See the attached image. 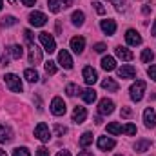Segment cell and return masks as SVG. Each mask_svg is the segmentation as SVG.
<instances>
[{"label": "cell", "instance_id": "cell-1", "mask_svg": "<svg viewBox=\"0 0 156 156\" xmlns=\"http://www.w3.org/2000/svg\"><path fill=\"white\" fill-rule=\"evenodd\" d=\"M145 82L144 80H136L133 85H131V89H129V93H131V100L133 102H140L142 98H144V93H145Z\"/></svg>", "mask_w": 156, "mask_h": 156}, {"label": "cell", "instance_id": "cell-2", "mask_svg": "<svg viewBox=\"0 0 156 156\" xmlns=\"http://www.w3.org/2000/svg\"><path fill=\"white\" fill-rule=\"evenodd\" d=\"M38 40H40V44L44 45V49H45L49 55L56 51V42H55V38H53V35H49V33L42 31V33L38 35Z\"/></svg>", "mask_w": 156, "mask_h": 156}, {"label": "cell", "instance_id": "cell-3", "mask_svg": "<svg viewBox=\"0 0 156 156\" xmlns=\"http://www.w3.org/2000/svg\"><path fill=\"white\" fill-rule=\"evenodd\" d=\"M4 78H5V85H7L13 93H22V80H20V76H16V75H13V73H7Z\"/></svg>", "mask_w": 156, "mask_h": 156}, {"label": "cell", "instance_id": "cell-4", "mask_svg": "<svg viewBox=\"0 0 156 156\" xmlns=\"http://www.w3.org/2000/svg\"><path fill=\"white\" fill-rule=\"evenodd\" d=\"M66 111H67L66 102H64L60 96H55V98H53V102H51V113H53L55 116H64V115H66Z\"/></svg>", "mask_w": 156, "mask_h": 156}, {"label": "cell", "instance_id": "cell-5", "mask_svg": "<svg viewBox=\"0 0 156 156\" xmlns=\"http://www.w3.org/2000/svg\"><path fill=\"white\" fill-rule=\"evenodd\" d=\"M35 136L38 138L40 142H49L51 140V131H49V127H47V123H44V122H40L38 125L35 127Z\"/></svg>", "mask_w": 156, "mask_h": 156}, {"label": "cell", "instance_id": "cell-6", "mask_svg": "<svg viewBox=\"0 0 156 156\" xmlns=\"http://www.w3.org/2000/svg\"><path fill=\"white\" fill-rule=\"evenodd\" d=\"M82 76H83V82H85L87 85H94V83H96V80H98V73H96L91 66H87V67H83Z\"/></svg>", "mask_w": 156, "mask_h": 156}, {"label": "cell", "instance_id": "cell-7", "mask_svg": "<svg viewBox=\"0 0 156 156\" xmlns=\"http://www.w3.org/2000/svg\"><path fill=\"white\" fill-rule=\"evenodd\" d=\"M45 22H47V16H45L44 13H40V11H33V13L29 15V24L35 26V27L45 26Z\"/></svg>", "mask_w": 156, "mask_h": 156}, {"label": "cell", "instance_id": "cell-8", "mask_svg": "<svg viewBox=\"0 0 156 156\" xmlns=\"http://www.w3.org/2000/svg\"><path fill=\"white\" fill-rule=\"evenodd\" d=\"M144 122H145V127L147 129H154L156 127V113L153 107H147L144 111Z\"/></svg>", "mask_w": 156, "mask_h": 156}, {"label": "cell", "instance_id": "cell-9", "mask_svg": "<svg viewBox=\"0 0 156 156\" xmlns=\"http://www.w3.org/2000/svg\"><path fill=\"white\" fill-rule=\"evenodd\" d=\"M58 64H60L64 69H71V67H73V58H71V55H69L66 49H62V51L58 53Z\"/></svg>", "mask_w": 156, "mask_h": 156}, {"label": "cell", "instance_id": "cell-10", "mask_svg": "<svg viewBox=\"0 0 156 156\" xmlns=\"http://www.w3.org/2000/svg\"><path fill=\"white\" fill-rule=\"evenodd\" d=\"M98 111H100V115H111V113L115 111V102L109 100V98L100 100V104H98Z\"/></svg>", "mask_w": 156, "mask_h": 156}, {"label": "cell", "instance_id": "cell-11", "mask_svg": "<svg viewBox=\"0 0 156 156\" xmlns=\"http://www.w3.org/2000/svg\"><path fill=\"white\" fill-rule=\"evenodd\" d=\"M96 145H98L100 151H109V149H113L116 145V142L113 138H109V136H100L98 142H96Z\"/></svg>", "mask_w": 156, "mask_h": 156}, {"label": "cell", "instance_id": "cell-12", "mask_svg": "<svg viewBox=\"0 0 156 156\" xmlns=\"http://www.w3.org/2000/svg\"><path fill=\"white\" fill-rule=\"evenodd\" d=\"M118 76L122 78V80H127V78H134V76H136V69H134L133 66L125 64V66H122V67L118 69Z\"/></svg>", "mask_w": 156, "mask_h": 156}, {"label": "cell", "instance_id": "cell-13", "mask_svg": "<svg viewBox=\"0 0 156 156\" xmlns=\"http://www.w3.org/2000/svg\"><path fill=\"white\" fill-rule=\"evenodd\" d=\"M125 42H127L129 45H140V44H142V37H140V33H138L136 29H129V31L125 33Z\"/></svg>", "mask_w": 156, "mask_h": 156}, {"label": "cell", "instance_id": "cell-14", "mask_svg": "<svg viewBox=\"0 0 156 156\" xmlns=\"http://www.w3.org/2000/svg\"><path fill=\"white\" fill-rule=\"evenodd\" d=\"M115 53H116V56H118V58H122L123 62H131V60L134 58L133 51H129L127 47H122V45H118L116 49H115Z\"/></svg>", "mask_w": 156, "mask_h": 156}, {"label": "cell", "instance_id": "cell-15", "mask_svg": "<svg viewBox=\"0 0 156 156\" xmlns=\"http://www.w3.org/2000/svg\"><path fill=\"white\" fill-rule=\"evenodd\" d=\"M85 118H87V111H85V107H82V105L75 107V111H73V122H75V123H83Z\"/></svg>", "mask_w": 156, "mask_h": 156}, {"label": "cell", "instance_id": "cell-16", "mask_svg": "<svg viewBox=\"0 0 156 156\" xmlns=\"http://www.w3.org/2000/svg\"><path fill=\"white\" fill-rule=\"evenodd\" d=\"M71 49L80 55V53H83V49H85V38H82V37H75V38H71Z\"/></svg>", "mask_w": 156, "mask_h": 156}, {"label": "cell", "instance_id": "cell-17", "mask_svg": "<svg viewBox=\"0 0 156 156\" xmlns=\"http://www.w3.org/2000/svg\"><path fill=\"white\" fill-rule=\"evenodd\" d=\"M100 27H102V31L105 35H115L116 33V22L115 20H102Z\"/></svg>", "mask_w": 156, "mask_h": 156}, {"label": "cell", "instance_id": "cell-18", "mask_svg": "<svg viewBox=\"0 0 156 156\" xmlns=\"http://www.w3.org/2000/svg\"><path fill=\"white\" fill-rule=\"evenodd\" d=\"M102 69L107 71V73H109V71H115V69H116V60H115L113 56H109V55L104 56V58H102Z\"/></svg>", "mask_w": 156, "mask_h": 156}, {"label": "cell", "instance_id": "cell-19", "mask_svg": "<svg viewBox=\"0 0 156 156\" xmlns=\"http://www.w3.org/2000/svg\"><path fill=\"white\" fill-rule=\"evenodd\" d=\"M42 62V51H40L37 45H31V51H29V64H40Z\"/></svg>", "mask_w": 156, "mask_h": 156}, {"label": "cell", "instance_id": "cell-20", "mask_svg": "<svg viewBox=\"0 0 156 156\" xmlns=\"http://www.w3.org/2000/svg\"><path fill=\"white\" fill-rule=\"evenodd\" d=\"M11 140H13V133H11V129L0 123V144H7V142H11Z\"/></svg>", "mask_w": 156, "mask_h": 156}, {"label": "cell", "instance_id": "cell-21", "mask_svg": "<svg viewBox=\"0 0 156 156\" xmlns=\"http://www.w3.org/2000/svg\"><path fill=\"white\" fill-rule=\"evenodd\" d=\"M7 55L13 56L15 60H20L22 55H24V49H22V45H9L7 47Z\"/></svg>", "mask_w": 156, "mask_h": 156}, {"label": "cell", "instance_id": "cell-22", "mask_svg": "<svg viewBox=\"0 0 156 156\" xmlns=\"http://www.w3.org/2000/svg\"><path fill=\"white\" fill-rule=\"evenodd\" d=\"M82 98H83L85 104H93L96 100V91L94 89H85V91H82Z\"/></svg>", "mask_w": 156, "mask_h": 156}, {"label": "cell", "instance_id": "cell-23", "mask_svg": "<svg viewBox=\"0 0 156 156\" xmlns=\"http://www.w3.org/2000/svg\"><path fill=\"white\" fill-rule=\"evenodd\" d=\"M102 87H104L105 91H111V93H116L118 91V83L113 78H105V80L102 82Z\"/></svg>", "mask_w": 156, "mask_h": 156}, {"label": "cell", "instance_id": "cell-24", "mask_svg": "<svg viewBox=\"0 0 156 156\" xmlns=\"http://www.w3.org/2000/svg\"><path fill=\"white\" fill-rule=\"evenodd\" d=\"M149 147H151V142L149 140H138L134 144V151L136 153H145V151H149Z\"/></svg>", "mask_w": 156, "mask_h": 156}, {"label": "cell", "instance_id": "cell-25", "mask_svg": "<svg viewBox=\"0 0 156 156\" xmlns=\"http://www.w3.org/2000/svg\"><path fill=\"white\" fill-rule=\"evenodd\" d=\"M24 78L27 82H31V83H37L40 76H38V73H37V69H26L24 71Z\"/></svg>", "mask_w": 156, "mask_h": 156}, {"label": "cell", "instance_id": "cell-26", "mask_svg": "<svg viewBox=\"0 0 156 156\" xmlns=\"http://www.w3.org/2000/svg\"><path fill=\"white\" fill-rule=\"evenodd\" d=\"M71 20H73V24L75 26H83V20H85V15L82 13V11H75L73 15H71Z\"/></svg>", "mask_w": 156, "mask_h": 156}, {"label": "cell", "instance_id": "cell-27", "mask_svg": "<svg viewBox=\"0 0 156 156\" xmlns=\"http://www.w3.org/2000/svg\"><path fill=\"white\" fill-rule=\"evenodd\" d=\"M140 58H142V62H144V64H151V62L154 60V53H153L151 49H144Z\"/></svg>", "mask_w": 156, "mask_h": 156}, {"label": "cell", "instance_id": "cell-28", "mask_svg": "<svg viewBox=\"0 0 156 156\" xmlns=\"http://www.w3.org/2000/svg\"><path fill=\"white\" fill-rule=\"evenodd\" d=\"M91 144H93V133H83L80 136V145L82 147H89Z\"/></svg>", "mask_w": 156, "mask_h": 156}, {"label": "cell", "instance_id": "cell-29", "mask_svg": "<svg viewBox=\"0 0 156 156\" xmlns=\"http://www.w3.org/2000/svg\"><path fill=\"white\" fill-rule=\"evenodd\" d=\"M107 133L109 134H120L122 133V125L118 123V122H111V123H107Z\"/></svg>", "mask_w": 156, "mask_h": 156}, {"label": "cell", "instance_id": "cell-30", "mask_svg": "<svg viewBox=\"0 0 156 156\" xmlns=\"http://www.w3.org/2000/svg\"><path fill=\"white\" fill-rule=\"evenodd\" d=\"M47 7L51 13H60L62 4H60V0H47Z\"/></svg>", "mask_w": 156, "mask_h": 156}, {"label": "cell", "instance_id": "cell-31", "mask_svg": "<svg viewBox=\"0 0 156 156\" xmlns=\"http://www.w3.org/2000/svg\"><path fill=\"white\" fill-rule=\"evenodd\" d=\"M15 24H16V18L11 16V15H7V16L2 18V27H11V26H15Z\"/></svg>", "mask_w": 156, "mask_h": 156}, {"label": "cell", "instance_id": "cell-32", "mask_svg": "<svg viewBox=\"0 0 156 156\" xmlns=\"http://www.w3.org/2000/svg\"><path fill=\"white\" fill-rule=\"evenodd\" d=\"M44 67H45V73L47 75H55L56 73V62H53V60H47Z\"/></svg>", "mask_w": 156, "mask_h": 156}, {"label": "cell", "instance_id": "cell-33", "mask_svg": "<svg viewBox=\"0 0 156 156\" xmlns=\"http://www.w3.org/2000/svg\"><path fill=\"white\" fill-rule=\"evenodd\" d=\"M122 133H125V134L133 136V134H136V125H134V123H127V125H123V127H122Z\"/></svg>", "mask_w": 156, "mask_h": 156}, {"label": "cell", "instance_id": "cell-34", "mask_svg": "<svg viewBox=\"0 0 156 156\" xmlns=\"http://www.w3.org/2000/svg\"><path fill=\"white\" fill-rule=\"evenodd\" d=\"M13 156H31V153H29L27 147H16L13 151Z\"/></svg>", "mask_w": 156, "mask_h": 156}, {"label": "cell", "instance_id": "cell-35", "mask_svg": "<svg viewBox=\"0 0 156 156\" xmlns=\"http://www.w3.org/2000/svg\"><path fill=\"white\" fill-rule=\"evenodd\" d=\"M66 93H67V96H75L76 93H80V87H76L75 83H69V85L66 87Z\"/></svg>", "mask_w": 156, "mask_h": 156}, {"label": "cell", "instance_id": "cell-36", "mask_svg": "<svg viewBox=\"0 0 156 156\" xmlns=\"http://www.w3.org/2000/svg\"><path fill=\"white\" fill-rule=\"evenodd\" d=\"M55 134H56V136H64V134H67V127L56 123V125H55Z\"/></svg>", "mask_w": 156, "mask_h": 156}, {"label": "cell", "instance_id": "cell-37", "mask_svg": "<svg viewBox=\"0 0 156 156\" xmlns=\"http://www.w3.org/2000/svg\"><path fill=\"white\" fill-rule=\"evenodd\" d=\"M109 2L116 7L118 11H123V9H125V5H127V2H125V0H109Z\"/></svg>", "mask_w": 156, "mask_h": 156}, {"label": "cell", "instance_id": "cell-38", "mask_svg": "<svg viewBox=\"0 0 156 156\" xmlns=\"http://www.w3.org/2000/svg\"><path fill=\"white\" fill-rule=\"evenodd\" d=\"M93 5H94V9H96L98 15H105V7H104L102 2H93Z\"/></svg>", "mask_w": 156, "mask_h": 156}, {"label": "cell", "instance_id": "cell-39", "mask_svg": "<svg viewBox=\"0 0 156 156\" xmlns=\"http://www.w3.org/2000/svg\"><path fill=\"white\" fill-rule=\"evenodd\" d=\"M24 35H26V42H27L29 45H35V38H33V33H31L29 29H26V31H24Z\"/></svg>", "mask_w": 156, "mask_h": 156}, {"label": "cell", "instance_id": "cell-40", "mask_svg": "<svg viewBox=\"0 0 156 156\" xmlns=\"http://www.w3.org/2000/svg\"><path fill=\"white\" fill-rule=\"evenodd\" d=\"M147 75H149V76H151V78L156 82V66H149V69H147Z\"/></svg>", "mask_w": 156, "mask_h": 156}, {"label": "cell", "instance_id": "cell-41", "mask_svg": "<svg viewBox=\"0 0 156 156\" xmlns=\"http://www.w3.org/2000/svg\"><path fill=\"white\" fill-rule=\"evenodd\" d=\"M35 156H49V149H45V147H38Z\"/></svg>", "mask_w": 156, "mask_h": 156}, {"label": "cell", "instance_id": "cell-42", "mask_svg": "<svg viewBox=\"0 0 156 156\" xmlns=\"http://www.w3.org/2000/svg\"><path fill=\"white\" fill-rule=\"evenodd\" d=\"M105 49H107L105 44H96V45H94V51H96V53H104Z\"/></svg>", "mask_w": 156, "mask_h": 156}, {"label": "cell", "instance_id": "cell-43", "mask_svg": "<svg viewBox=\"0 0 156 156\" xmlns=\"http://www.w3.org/2000/svg\"><path fill=\"white\" fill-rule=\"evenodd\" d=\"M131 115H133V111H131L129 107H122V116L123 118H129Z\"/></svg>", "mask_w": 156, "mask_h": 156}, {"label": "cell", "instance_id": "cell-44", "mask_svg": "<svg viewBox=\"0 0 156 156\" xmlns=\"http://www.w3.org/2000/svg\"><path fill=\"white\" fill-rule=\"evenodd\" d=\"M73 2H75V0H60V4H62V7H64V9H66V7H69Z\"/></svg>", "mask_w": 156, "mask_h": 156}, {"label": "cell", "instance_id": "cell-45", "mask_svg": "<svg viewBox=\"0 0 156 156\" xmlns=\"http://www.w3.org/2000/svg\"><path fill=\"white\" fill-rule=\"evenodd\" d=\"M2 66H9V55H5V53L2 56Z\"/></svg>", "mask_w": 156, "mask_h": 156}, {"label": "cell", "instance_id": "cell-46", "mask_svg": "<svg viewBox=\"0 0 156 156\" xmlns=\"http://www.w3.org/2000/svg\"><path fill=\"white\" fill-rule=\"evenodd\" d=\"M35 2H37V0H22V4H24V5H27V7L35 5Z\"/></svg>", "mask_w": 156, "mask_h": 156}, {"label": "cell", "instance_id": "cell-47", "mask_svg": "<svg viewBox=\"0 0 156 156\" xmlns=\"http://www.w3.org/2000/svg\"><path fill=\"white\" fill-rule=\"evenodd\" d=\"M151 9H153L151 5H144V7H142V11H144V15H149V13H151Z\"/></svg>", "mask_w": 156, "mask_h": 156}, {"label": "cell", "instance_id": "cell-48", "mask_svg": "<svg viewBox=\"0 0 156 156\" xmlns=\"http://www.w3.org/2000/svg\"><path fill=\"white\" fill-rule=\"evenodd\" d=\"M56 156H71V153L64 149V151H60V153H58V154H56Z\"/></svg>", "mask_w": 156, "mask_h": 156}, {"label": "cell", "instance_id": "cell-49", "mask_svg": "<svg viewBox=\"0 0 156 156\" xmlns=\"http://www.w3.org/2000/svg\"><path fill=\"white\" fill-rule=\"evenodd\" d=\"M78 156H93V153H89V151H82V153H78Z\"/></svg>", "mask_w": 156, "mask_h": 156}, {"label": "cell", "instance_id": "cell-50", "mask_svg": "<svg viewBox=\"0 0 156 156\" xmlns=\"http://www.w3.org/2000/svg\"><path fill=\"white\" fill-rule=\"evenodd\" d=\"M151 35H153V37H156V22H154V26L151 27Z\"/></svg>", "mask_w": 156, "mask_h": 156}, {"label": "cell", "instance_id": "cell-51", "mask_svg": "<svg viewBox=\"0 0 156 156\" xmlns=\"http://www.w3.org/2000/svg\"><path fill=\"white\" fill-rule=\"evenodd\" d=\"M0 156H7V153H5L4 149H0Z\"/></svg>", "mask_w": 156, "mask_h": 156}, {"label": "cell", "instance_id": "cell-52", "mask_svg": "<svg viewBox=\"0 0 156 156\" xmlns=\"http://www.w3.org/2000/svg\"><path fill=\"white\" fill-rule=\"evenodd\" d=\"M2 7H4V2H2V0H0V9H2Z\"/></svg>", "mask_w": 156, "mask_h": 156}, {"label": "cell", "instance_id": "cell-53", "mask_svg": "<svg viewBox=\"0 0 156 156\" xmlns=\"http://www.w3.org/2000/svg\"><path fill=\"white\" fill-rule=\"evenodd\" d=\"M116 156H122V154H116Z\"/></svg>", "mask_w": 156, "mask_h": 156}]
</instances>
